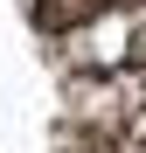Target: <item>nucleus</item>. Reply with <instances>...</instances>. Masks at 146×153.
Wrapping results in <instances>:
<instances>
[{
    "instance_id": "nucleus-1",
    "label": "nucleus",
    "mask_w": 146,
    "mask_h": 153,
    "mask_svg": "<svg viewBox=\"0 0 146 153\" xmlns=\"http://www.w3.org/2000/svg\"><path fill=\"white\" fill-rule=\"evenodd\" d=\"M77 132H97V139H146V70L125 63V70H90V76H70L63 91Z\"/></svg>"
},
{
    "instance_id": "nucleus-2",
    "label": "nucleus",
    "mask_w": 146,
    "mask_h": 153,
    "mask_svg": "<svg viewBox=\"0 0 146 153\" xmlns=\"http://www.w3.org/2000/svg\"><path fill=\"white\" fill-rule=\"evenodd\" d=\"M49 42H56V56H63L70 76L125 70V63H139V49H146V14L118 0V7L90 14V21H77V28H63V35H49Z\"/></svg>"
},
{
    "instance_id": "nucleus-3",
    "label": "nucleus",
    "mask_w": 146,
    "mask_h": 153,
    "mask_svg": "<svg viewBox=\"0 0 146 153\" xmlns=\"http://www.w3.org/2000/svg\"><path fill=\"white\" fill-rule=\"evenodd\" d=\"M104 7H118V0H42V28H49V35H63V28H77V21L104 14Z\"/></svg>"
},
{
    "instance_id": "nucleus-4",
    "label": "nucleus",
    "mask_w": 146,
    "mask_h": 153,
    "mask_svg": "<svg viewBox=\"0 0 146 153\" xmlns=\"http://www.w3.org/2000/svg\"><path fill=\"white\" fill-rule=\"evenodd\" d=\"M63 153H146V139H97V132H77V146Z\"/></svg>"
}]
</instances>
